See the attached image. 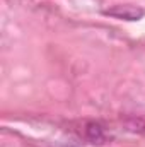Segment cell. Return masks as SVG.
I'll list each match as a JSON object with an SVG mask.
<instances>
[{
  "label": "cell",
  "mask_w": 145,
  "mask_h": 147,
  "mask_svg": "<svg viewBox=\"0 0 145 147\" xmlns=\"http://www.w3.org/2000/svg\"><path fill=\"white\" fill-rule=\"evenodd\" d=\"M103 14L114 19H123V21H140L145 16V10L140 7H132V5H116V7L103 10Z\"/></svg>",
  "instance_id": "obj_1"
},
{
  "label": "cell",
  "mask_w": 145,
  "mask_h": 147,
  "mask_svg": "<svg viewBox=\"0 0 145 147\" xmlns=\"http://www.w3.org/2000/svg\"><path fill=\"white\" fill-rule=\"evenodd\" d=\"M85 139L91 142V144H104L108 140V135H106V130L103 125L96 123V121H89L85 125Z\"/></svg>",
  "instance_id": "obj_2"
}]
</instances>
